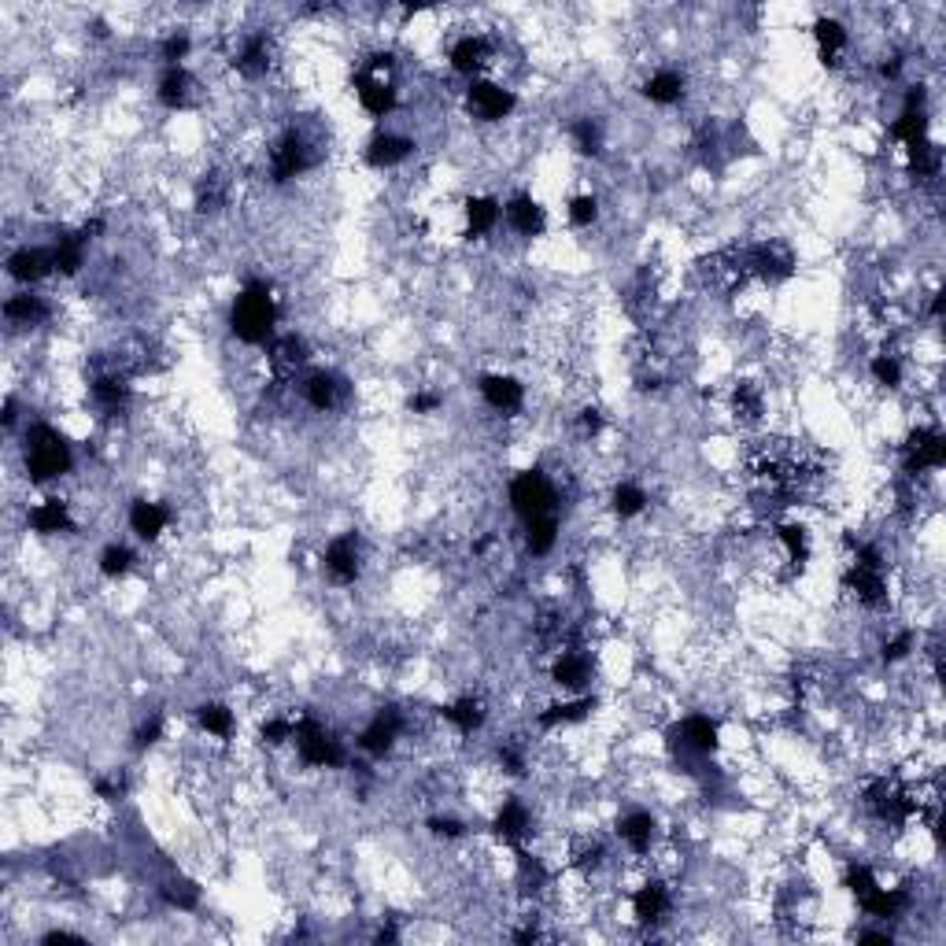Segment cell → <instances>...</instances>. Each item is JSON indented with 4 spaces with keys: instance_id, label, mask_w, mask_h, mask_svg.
Listing matches in <instances>:
<instances>
[{
    "instance_id": "1",
    "label": "cell",
    "mask_w": 946,
    "mask_h": 946,
    "mask_svg": "<svg viewBox=\"0 0 946 946\" xmlns=\"http://www.w3.org/2000/svg\"><path fill=\"white\" fill-rule=\"evenodd\" d=\"M278 326V296L267 281H248L230 307V329L241 344H267Z\"/></svg>"
},
{
    "instance_id": "2",
    "label": "cell",
    "mask_w": 946,
    "mask_h": 946,
    "mask_svg": "<svg viewBox=\"0 0 946 946\" xmlns=\"http://www.w3.org/2000/svg\"><path fill=\"white\" fill-rule=\"evenodd\" d=\"M26 473H30V481L34 485H45V481H56V477H63V473L71 470V444H67V437H63L60 429H52V425L37 422L26 429Z\"/></svg>"
},
{
    "instance_id": "3",
    "label": "cell",
    "mask_w": 946,
    "mask_h": 946,
    "mask_svg": "<svg viewBox=\"0 0 946 946\" xmlns=\"http://www.w3.org/2000/svg\"><path fill=\"white\" fill-rule=\"evenodd\" d=\"M292 743H296L300 762L311 765V769H340V765L348 762L344 740H337V732L322 725L318 717H300L296 732H292Z\"/></svg>"
},
{
    "instance_id": "4",
    "label": "cell",
    "mask_w": 946,
    "mask_h": 946,
    "mask_svg": "<svg viewBox=\"0 0 946 946\" xmlns=\"http://www.w3.org/2000/svg\"><path fill=\"white\" fill-rule=\"evenodd\" d=\"M392 56H374V60L359 67L355 74V97L363 104V111H370L374 119H385L396 111L400 104V93H396V82H392Z\"/></svg>"
},
{
    "instance_id": "5",
    "label": "cell",
    "mask_w": 946,
    "mask_h": 946,
    "mask_svg": "<svg viewBox=\"0 0 946 946\" xmlns=\"http://www.w3.org/2000/svg\"><path fill=\"white\" fill-rule=\"evenodd\" d=\"M510 507L522 522H533V518H544V514H555V488L540 470H525L510 481Z\"/></svg>"
},
{
    "instance_id": "6",
    "label": "cell",
    "mask_w": 946,
    "mask_h": 946,
    "mask_svg": "<svg viewBox=\"0 0 946 946\" xmlns=\"http://www.w3.org/2000/svg\"><path fill=\"white\" fill-rule=\"evenodd\" d=\"M736 263H740V274H754V278L769 281V285H777V281L795 274V255L788 252V244H780V241L754 244V248L740 252Z\"/></svg>"
},
{
    "instance_id": "7",
    "label": "cell",
    "mask_w": 946,
    "mask_h": 946,
    "mask_svg": "<svg viewBox=\"0 0 946 946\" xmlns=\"http://www.w3.org/2000/svg\"><path fill=\"white\" fill-rule=\"evenodd\" d=\"M311 163H315V152H311V141H307L304 130H285L278 137L274 152H270V178L285 185L292 178H300Z\"/></svg>"
},
{
    "instance_id": "8",
    "label": "cell",
    "mask_w": 946,
    "mask_h": 946,
    "mask_svg": "<svg viewBox=\"0 0 946 946\" xmlns=\"http://www.w3.org/2000/svg\"><path fill=\"white\" fill-rule=\"evenodd\" d=\"M322 566H326V577L340 588H348L363 577V544L355 533H344L337 540H329L326 555H322Z\"/></svg>"
},
{
    "instance_id": "9",
    "label": "cell",
    "mask_w": 946,
    "mask_h": 946,
    "mask_svg": "<svg viewBox=\"0 0 946 946\" xmlns=\"http://www.w3.org/2000/svg\"><path fill=\"white\" fill-rule=\"evenodd\" d=\"M403 732V717L400 710H392V706H385V710H377L374 721L359 732V751L370 754V758H385V754L396 747V740H400Z\"/></svg>"
},
{
    "instance_id": "10",
    "label": "cell",
    "mask_w": 946,
    "mask_h": 946,
    "mask_svg": "<svg viewBox=\"0 0 946 946\" xmlns=\"http://www.w3.org/2000/svg\"><path fill=\"white\" fill-rule=\"evenodd\" d=\"M946 462V437L939 429H917L910 433V444H906V473L917 477V473L928 470H943Z\"/></svg>"
},
{
    "instance_id": "11",
    "label": "cell",
    "mask_w": 946,
    "mask_h": 946,
    "mask_svg": "<svg viewBox=\"0 0 946 946\" xmlns=\"http://www.w3.org/2000/svg\"><path fill=\"white\" fill-rule=\"evenodd\" d=\"M466 104H470V111L481 122H499L514 111L518 100H514L510 89H503V85H496V82H473L470 93H466Z\"/></svg>"
},
{
    "instance_id": "12",
    "label": "cell",
    "mask_w": 946,
    "mask_h": 946,
    "mask_svg": "<svg viewBox=\"0 0 946 946\" xmlns=\"http://www.w3.org/2000/svg\"><path fill=\"white\" fill-rule=\"evenodd\" d=\"M677 747L688 758H710V754L717 751V721H710L706 714H692V717H684L677 725Z\"/></svg>"
},
{
    "instance_id": "13",
    "label": "cell",
    "mask_w": 946,
    "mask_h": 946,
    "mask_svg": "<svg viewBox=\"0 0 946 946\" xmlns=\"http://www.w3.org/2000/svg\"><path fill=\"white\" fill-rule=\"evenodd\" d=\"M52 270H56L52 248H19V252L8 255V274L19 285H37V281L49 278Z\"/></svg>"
},
{
    "instance_id": "14",
    "label": "cell",
    "mask_w": 946,
    "mask_h": 946,
    "mask_svg": "<svg viewBox=\"0 0 946 946\" xmlns=\"http://www.w3.org/2000/svg\"><path fill=\"white\" fill-rule=\"evenodd\" d=\"M411 152H414L411 137L392 134V130H377V134L370 137V145H366V163L377 170H389V167H400Z\"/></svg>"
},
{
    "instance_id": "15",
    "label": "cell",
    "mask_w": 946,
    "mask_h": 946,
    "mask_svg": "<svg viewBox=\"0 0 946 946\" xmlns=\"http://www.w3.org/2000/svg\"><path fill=\"white\" fill-rule=\"evenodd\" d=\"M492 828H496V839H503V843H510V847H518V843L533 832V813H529V806H525L522 799H507L503 806H499Z\"/></svg>"
},
{
    "instance_id": "16",
    "label": "cell",
    "mask_w": 946,
    "mask_h": 946,
    "mask_svg": "<svg viewBox=\"0 0 946 946\" xmlns=\"http://www.w3.org/2000/svg\"><path fill=\"white\" fill-rule=\"evenodd\" d=\"M481 396H485L488 407H492V411H499V414L522 411V403H525V389L507 374H485V377H481Z\"/></svg>"
},
{
    "instance_id": "17",
    "label": "cell",
    "mask_w": 946,
    "mask_h": 946,
    "mask_svg": "<svg viewBox=\"0 0 946 946\" xmlns=\"http://www.w3.org/2000/svg\"><path fill=\"white\" fill-rule=\"evenodd\" d=\"M669 910H673V895H669V887L662 884V880H651V884L636 887V895H632V913H636V921L640 924L666 921Z\"/></svg>"
},
{
    "instance_id": "18",
    "label": "cell",
    "mask_w": 946,
    "mask_h": 946,
    "mask_svg": "<svg viewBox=\"0 0 946 946\" xmlns=\"http://www.w3.org/2000/svg\"><path fill=\"white\" fill-rule=\"evenodd\" d=\"M300 396H304V403L311 411L318 414L333 411L340 403V377L329 374V370H311V374L300 381Z\"/></svg>"
},
{
    "instance_id": "19",
    "label": "cell",
    "mask_w": 946,
    "mask_h": 946,
    "mask_svg": "<svg viewBox=\"0 0 946 946\" xmlns=\"http://www.w3.org/2000/svg\"><path fill=\"white\" fill-rule=\"evenodd\" d=\"M858 906H862L869 917H876V921H895V917H902V913L910 910V891H906V887L876 884L869 895L858 898Z\"/></svg>"
},
{
    "instance_id": "20",
    "label": "cell",
    "mask_w": 946,
    "mask_h": 946,
    "mask_svg": "<svg viewBox=\"0 0 946 946\" xmlns=\"http://www.w3.org/2000/svg\"><path fill=\"white\" fill-rule=\"evenodd\" d=\"M655 828V817L647 810H629L618 821V839L632 854H647V850L655 847Z\"/></svg>"
},
{
    "instance_id": "21",
    "label": "cell",
    "mask_w": 946,
    "mask_h": 946,
    "mask_svg": "<svg viewBox=\"0 0 946 946\" xmlns=\"http://www.w3.org/2000/svg\"><path fill=\"white\" fill-rule=\"evenodd\" d=\"M233 71L244 78H263L270 71V41L267 34H248L241 49L233 52Z\"/></svg>"
},
{
    "instance_id": "22",
    "label": "cell",
    "mask_w": 946,
    "mask_h": 946,
    "mask_svg": "<svg viewBox=\"0 0 946 946\" xmlns=\"http://www.w3.org/2000/svg\"><path fill=\"white\" fill-rule=\"evenodd\" d=\"M503 215H507L510 230L522 233V237H540L544 233V207L536 204L533 196H510V204L503 207Z\"/></svg>"
},
{
    "instance_id": "23",
    "label": "cell",
    "mask_w": 946,
    "mask_h": 946,
    "mask_svg": "<svg viewBox=\"0 0 946 946\" xmlns=\"http://www.w3.org/2000/svg\"><path fill=\"white\" fill-rule=\"evenodd\" d=\"M93 400H97L100 411H108V414L126 411V403H130V377L119 374V370L97 374L93 377Z\"/></svg>"
},
{
    "instance_id": "24",
    "label": "cell",
    "mask_w": 946,
    "mask_h": 946,
    "mask_svg": "<svg viewBox=\"0 0 946 946\" xmlns=\"http://www.w3.org/2000/svg\"><path fill=\"white\" fill-rule=\"evenodd\" d=\"M170 525V510L163 507V503H152V499H137L134 507H130V529H134L141 540H159L163 536V529Z\"/></svg>"
},
{
    "instance_id": "25",
    "label": "cell",
    "mask_w": 946,
    "mask_h": 946,
    "mask_svg": "<svg viewBox=\"0 0 946 946\" xmlns=\"http://www.w3.org/2000/svg\"><path fill=\"white\" fill-rule=\"evenodd\" d=\"M684 74L673 71V67H662V71H655L647 82H643V97L651 100V104H658V108H673V104H680L684 100Z\"/></svg>"
},
{
    "instance_id": "26",
    "label": "cell",
    "mask_w": 946,
    "mask_h": 946,
    "mask_svg": "<svg viewBox=\"0 0 946 946\" xmlns=\"http://www.w3.org/2000/svg\"><path fill=\"white\" fill-rule=\"evenodd\" d=\"M813 37H817L821 63H825V67H839V63H843V56H847V45H850V37H847V30H843V23H839V19H817V26H813Z\"/></svg>"
},
{
    "instance_id": "27",
    "label": "cell",
    "mask_w": 946,
    "mask_h": 946,
    "mask_svg": "<svg viewBox=\"0 0 946 946\" xmlns=\"http://www.w3.org/2000/svg\"><path fill=\"white\" fill-rule=\"evenodd\" d=\"M488 56H492V45L481 34H466L451 45V67L459 74H477L488 63Z\"/></svg>"
},
{
    "instance_id": "28",
    "label": "cell",
    "mask_w": 946,
    "mask_h": 946,
    "mask_svg": "<svg viewBox=\"0 0 946 946\" xmlns=\"http://www.w3.org/2000/svg\"><path fill=\"white\" fill-rule=\"evenodd\" d=\"M156 97H159V104H163V108L182 111L185 104H189V97H193V74L185 71V67H167V71H163V78H159Z\"/></svg>"
},
{
    "instance_id": "29",
    "label": "cell",
    "mask_w": 946,
    "mask_h": 946,
    "mask_svg": "<svg viewBox=\"0 0 946 946\" xmlns=\"http://www.w3.org/2000/svg\"><path fill=\"white\" fill-rule=\"evenodd\" d=\"M462 211H466V233H470V237H485V233L496 230L499 219H503V207H499V200H492V196H470Z\"/></svg>"
},
{
    "instance_id": "30",
    "label": "cell",
    "mask_w": 946,
    "mask_h": 946,
    "mask_svg": "<svg viewBox=\"0 0 946 946\" xmlns=\"http://www.w3.org/2000/svg\"><path fill=\"white\" fill-rule=\"evenodd\" d=\"M85 244H89V233H63L60 241L52 244V259H56V270L63 278H74L78 270L85 267Z\"/></svg>"
},
{
    "instance_id": "31",
    "label": "cell",
    "mask_w": 946,
    "mask_h": 946,
    "mask_svg": "<svg viewBox=\"0 0 946 946\" xmlns=\"http://www.w3.org/2000/svg\"><path fill=\"white\" fill-rule=\"evenodd\" d=\"M30 529L41 536L67 533V529H71V510H67V503L56 496L45 499V503H37V507L30 510Z\"/></svg>"
},
{
    "instance_id": "32",
    "label": "cell",
    "mask_w": 946,
    "mask_h": 946,
    "mask_svg": "<svg viewBox=\"0 0 946 946\" xmlns=\"http://www.w3.org/2000/svg\"><path fill=\"white\" fill-rule=\"evenodd\" d=\"M551 677H555L558 688H566V692H581L584 684H588V677H592V662H588L581 651H562L555 669H551Z\"/></svg>"
},
{
    "instance_id": "33",
    "label": "cell",
    "mask_w": 946,
    "mask_h": 946,
    "mask_svg": "<svg viewBox=\"0 0 946 946\" xmlns=\"http://www.w3.org/2000/svg\"><path fill=\"white\" fill-rule=\"evenodd\" d=\"M4 318H8L12 326H41V322L49 318V304H45L37 292L26 289L4 304Z\"/></svg>"
},
{
    "instance_id": "34",
    "label": "cell",
    "mask_w": 946,
    "mask_h": 946,
    "mask_svg": "<svg viewBox=\"0 0 946 946\" xmlns=\"http://www.w3.org/2000/svg\"><path fill=\"white\" fill-rule=\"evenodd\" d=\"M440 717L448 721V725H455V732L459 736H473L477 728L485 725V703L481 699H473V695H466V699H459V703H451L440 710Z\"/></svg>"
},
{
    "instance_id": "35",
    "label": "cell",
    "mask_w": 946,
    "mask_h": 946,
    "mask_svg": "<svg viewBox=\"0 0 946 946\" xmlns=\"http://www.w3.org/2000/svg\"><path fill=\"white\" fill-rule=\"evenodd\" d=\"M270 363L278 366L281 374H296L307 363V344L300 337H278L270 344Z\"/></svg>"
},
{
    "instance_id": "36",
    "label": "cell",
    "mask_w": 946,
    "mask_h": 946,
    "mask_svg": "<svg viewBox=\"0 0 946 946\" xmlns=\"http://www.w3.org/2000/svg\"><path fill=\"white\" fill-rule=\"evenodd\" d=\"M558 540V518L555 514H544V518H533V522H525V547H529V555H547L551 547H555Z\"/></svg>"
},
{
    "instance_id": "37",
    "label": "cell",
    "mask_w": 946,
    "mask_h": 946,
    "mask_svg": "<svg viewBox=\"0 0 946 946\" xmlns=\"http://www.w3.org/2000/svg\"><path fill=\"white\" fill-rule=\"evenodd\" d=\"M196 721H200V728H204V732L219 736V740H230L233 728H237V721H233V710H230V706H222V703L196 706Z\"/></svg>"
},
{
    "instance_id": "38",
    "label": "cell",
    "mask_w": 946,
    "mask_h": 946,
    "mask_svg": "<svg viewBox=\"0 0 946 946\" xmlns=\"http://www.w3.org/2000/svg\"><path fill=\"white\" fill-rule=\"evenodd\" d=\"M595 710V699H573V703H555L547 706L544 714L536 717L544 728H558V725H573V721H584V717Z\"/></svg>"
},
{
    "instance_id": "39",
    "label": "cell",
    "mask_w": 946,
    "mask_h": 946,
    "mask_svg": "<svg viewBox=\"0 0 946 946\" xmlns=\"http://www.w3.org/2000/svg\"><path fill=\"white\" fill-rule=\"evenodd\" d=\"M610 503H614V514H618V518H636V514H643V507H647V492H643L640 485H632V481H621V485L614 488Z\"/></svg>"
},
{
    "instance_id": "40",
    "label": "cell",
    "mask_w": 946,
    "mask_h": 946,
    "mask_svg": "<svg viewBox=\"0 0 946 946\" xmlns=\"http://www.w3.org/2000/svg\"><path fill=\"white\" fill-rule=\"evenodd\" d=\"M226 193H230V185H226L222 174H204V182L196 185V207L200 211H219L226 204Z\"/></svg>"
},
{
    "instance_id": "41",
    "label": "cell",
    "mask_w": 946,
    "mask_h": 946,
    "mask_svg": "<svg viewBox=\"0 0 946 946\" xmlns=\"http://www.w3.org/2000/svg\"><path fill=\"white\" fill-rule=\"evenodd\" d=\"M130 570H134V551H130V547L126 544L104 547V555H100V573H104V577L119 581V577H126Z\"/></svg>"
},
{
    "instance_id": "42",
    "label": "cell",
    "mask_w": 946,
    "mask_h": 946,
    "mask_svg": "<svg viewBox=\"0 0 946 946\" xmlns=\"http://www.w3.org/2000/svg\"><path fill=\"white\" fill-rule=\"evenodd\" d=\"M570 134H573V145H577L581 156H599V148H603V126H599V122L577 119Z\"/></svg>"
},
{
    "instance_id": "43",
    "label": "cell",
    "mask_w": 946,
    "mask_h": 946,
    "mask_svg": "<svg viewBox=\"0 0 946 946\" xmlns=\"http://www.w3.org/2000/svg\"><path fill=\"white\" fill-rule=\"evenodd\" d=\"M777 540L784 544V551H788L791 562H806V555H810V540H806V529H799V525H780L777 529Z\"/></svg>"
},
{
    "instance_id": "44",
    "label": "cell",
    "mask_w": 946,
    "mask_h": 946,
    "mask_svg": "<svg viewBox=\"0 0 946 946\" xmlns=\"http://www.w3.org/2000/svg\"><path fill=\"white\" fill-rule=\"evenodd\" d=\"M163 898H167L170 910H196V902H200V887L189 884V880H174V884L163 887Z\"/></svg>"
},
{
    "instance_id": "45",
    "label": "cell",
    "mask_w": 946,
    "mask_h": 946,
    "mask_svg": "<svg viewBox=\"0 0 946 946\" xmlns=\"http://www.w3.org/2000/svg\"><path fill=\"white\" fill-rule=\"evenodd\" d=\"M732 411L740 414V418H758L762 414V392L754 389V385H736V392H732Z\"/></svg>"
},
{
    "instance_id": "46",
    "label": "cell",
    "mask_w": 946,
    "mask_h": 946,
    "mask_svg": "<svg viewBox=\"0 0 946 946\" xmlns=\"http://www.w3.org/2000/svg\"><path fill=\"white\" fill-rule=\"evenodd\" d=\"M603 858H607V850H603V843H599V839H584V843H577V847H573V865H577L581 873H592V869H599V865H603Z\"/></svg>"
},
{
    "instance_id": "47",
    "label": "cell",
    "mask_w": 946,
    "mask_h": 946,
    "mask_svg": "<svg viewBox=\"0 0 946 946\" xmlns=\"http://www.w3.org/2000/svg\"><path fill=\"white\" fill-rule=\"evenodd\" d=\"M595 219H599V200H595L592 193L573 196V200H570V222H573V226H577V230H588Z\"/></svg>"
},
{
    "instance_id": "48",
    "label": "cell",
    "mask_w": 946,
    "mask_h": 946,
    "mask_svg": "<svg viewBox=\"0 0 946 946\" xmlns=\"http://www.w3.org/2000/svg\"><path fill=\"white\" fill-rule=\"evenodd\" d=\"M873 377L880 385H887V389H898V385H902V363H898L895 355H876Z\"/></svg>"
},
{
    "instance_id": "49",
    "label": "cell",
    "mask_w": 946,
    "mask_h": 946,
    "mask_svg": "<svg viewBox=\"0 0 946 946\" xmlns=\"http://www.w3.org/2000/svg\"><path fill=\"white\" fill-rule=\"evenodd\" d=\"M189 49H193V41L185 34H170L167 41H163V49H159V56L167 60V67H182V60L189 56Z\"/></svg>"
},
{
    "instance_id": "50",
    "label": "cell",
    "mask_w": 946,
    "mask_h": 946,
    "mask_svg": "<svg viewBox=\"0 0 946 946\" xmlns=\"http://www.w3.org/2000/svg\"><path fill=\"white\" fill-rule=\"evenodd\" d=\"M292 732H296V721L292 717H270L267 725H263V740L270 743V747H278V743H289Z\"/></svg>"
},
{
    "instance_id": "51",
    "label": "cell",
    "mask_w": 946,
    "mask_h": 946,
    "mask_svg": "<svg viewBox=\"0 0 946 946\" xmlns=\"http://www.w3.org/2000/svg\"><path fill=\"white\" fill-rule=\"evenodd\" d=\"M913 643H917V640H913V632H910V629L895 632V636H891V640L884 643V662H902V658H906V655L913 651Z\"/></svg>"
},
{
    "instance_id": "52",
    "label": "cell",
    "mask_w": 946,
    "mask_h": 946,
    "mask_svg": "<svg viewBox=\"0 0 946 946\" xmlns=\"http://www.w3.org/2000/svg\"><path fill=\"white\" fill-rule=\"evenodd\" d=\"M159 736H163V717L152 714V717L145 721V725H141V728L134 732V747H137V751H148L152 743H159Z\"/></svg>"
},
{
    "instance_id": "53",
    "label": "cell",
    "mask_w": 946,
    "mask_h": 946,
    "mask_svg": "<svg viewBox=\"0 0 946 946\" xmlns=\"http://www.w3.org/2000/svg\"><path fill=\"white\" fill-rule=\"evenodd\" d=\"M429 828H433V836H440V839H459L462 832H466V825H462L459 817H433Z\"/></svg>"
},
{
    "instance_id": "54",
    "label": "cell",
    "mask_w": 946,
    "mask_h": 946,
    "mask_svg": "<svg viewBox=\"0 0 946 946\" xmlns=\"http://www.w3.org/2000/svg\"><path fill=\"white\" fill-rule=\"evenodd\" d=\"M440 392H418V396H411V411L414 414H429V411H437L440 407Z\"/></svg>"
},
{
    "instance_id": "55",
    "label": "cell",
    "mask_w": 946,
    "mask_h": 946,
    "mask_svg": "<svg viewBox=\"0 0 946 946\" xmlns=\"http://www.w3.org/2000/svg\"><path fill=\"white\" fill-rule=\"evenodd\" d=\"M499 762L507 765V773H514V777H518V773H525V758H522V751H518V747H503V751H499Z\"/></svg>"
},
{
    "instance_id": "56",
    "label": "cell",
    "mask_w": 946,
    "mask_h": 946,
    "mask_svg": "<svg viewBox=\"0 0 946 946\" xmlns=\"http://www.w3.org/2000/svg\"><path fill=\"white\" fill-rule=\"evenodd\" d=\"M581 425H584V433H599V429H603V418H599V411H584Z\"/></svg>"
},
{
    "instance_id": "57",
    "label": "cell",
    "mask_w": 946,
    "mask_h": 946,
    "mask_svg": "<svg viewBox=\"0 0 946 946\" xmlns=\"http://www.w3.org/2000/svg\"><path fill=\"white\" fill-rule=\"evenodd\" d=\"M898 71H902V60H898V56H891L887 63H880V74H884V78H898Z\"/></svg>"
},
{
    "instance_id": "58",
    "label": "cell",
    "mask_w": 946,
    "mask_h": 946,
    "mask_svg": "<svg viewBox=\"0 0 946 946\" xmlns=\"http://www.w3.org/2000/svg\"><path fill=\"white\" fill-rule=\"evenodd\" d=\"M15 422V400H8L4 403V425H12Z\"/></svg>"
}]
</instances>
